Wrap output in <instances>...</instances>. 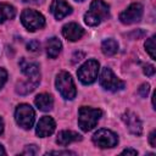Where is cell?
<instances>
[{"mask_svg": "<svg viewBox=\"0 0 156 156\" xmlns=\"http://www.w3.org/2000/svg\"><path fill=\"white\" fill-rule=\"evenodd\" d=\"M24 2H28V4H34V5H38V4H41L44 0H23Z\"/></svg>", "mask_w": 156, "mask_h": 156, "instance_id": "30", "label": "cell"}, {"mask_svg": "<svg viewBox=\"0 0 156 156\" xmlns=\"http://www.w3.org/2000/svg\"><path fill=\"white\" fill-rule=\"evenodd\" d=\"M102 112L99 108L82 106L78 111V124L83 132L91 130L99 122Z\"/></svg>", "mask_w": 156, "mask_h": 156, "instance_id": "2", "label": "cell"}, {"mask_svg": "<svg viewBox=\"0 0 156 156\" xmlns=\"http://www.w3.org/2000/svg\"><path fill=\"white\" fill-rule=\"evenodd\" d=\"M38 84H39V82L27 79L26 82H22V83H20V84H17V87H16V91H17L18 94L26 95V94H28V93L33 91Z\"/></svg>", "mask_w": 156, "mask_h": 156, "instance_id": "20", "label": "cell"}, {"mask_svg": "<svg viewBox=\"0 0 156 156\" xmlns=\"http://www.w3.org/2000/svg\"><path fill=\"white\" fill-rule=\"evenodd\" d=\"M144 73H145L146 76H149V77H152V76L155 74V67H154L152 65H146V66L144 67Z\"/></svg>", "mask_w": 156, "mask_h": 156, "instance_id": "26", "label": "cell"}, {"mask_svg": "<svg viewBox=\"0 0 156 156\" xmlns=\"http://www.w3.org/2000/svg\"><path fill=\"white\" fill-rule=\"evenodd\" d=\"M50 11L56 20H62L72 12V7L66 2V0H52L50 5Z\"/></svg>", "mask_w": 156, "mask_h": 156, "instance_id": "13", "label": "cell"}, {"mask_svg": "<svg viewBox=\"0 0 156 156\" xmlns=\"http://www.w3.org/2000/svg\"><path fill=\"white\" fill-rule=\"evenodd\" d=\"M6 80H7V72L4 68L0 67V89L4 87V84L6 83Z\"/></svg>", "mask_w": 156, "mask_h": 156, "instance_id": "25", "label": "cell"}, {"mask_svg": "<svg viewBox=\"0 0 156 156\" xmlns=\"http://www.w3.org/2000/svg\"><path fill=\"white\" fill-rule=\"evenodd\" d=\"M15 15H16V10L12 5L6 4V2H0V23L12 20Z\"/></svg>", "mask_w": 156, "mask_h": 156, "instance_id": "18", "label": "cell"}, {"mask_svg": "<svg viewBox=\"0 0 156 156\" xmlns=\"http://www.w3.org/2000/svg\"><path fill=\"white\" fill-rule=\"evenodd\" d=\"M20 68L28 77V79L40 82V72H39V65L38 63L27 61L26 58H21L20 60Z\"/></svg>", "mask_w": 156, "mask_h": 156, "instance_id": "11", "label": "cell"}, {"mask_svg": "<svg viewBox=\"0 0 156 156\" xmlns=\"http://www.w3.org/2000/svg\"><path fill=\"white\" fill-rule=\"evenodd\" d=\"M93 143L101 149H108L117 145L118 136L110 129H99L93 135Z\"/></svg>", "mask_w": 156, "mask_h": 156, "instance_id": "8", "label": "cell"}, {"mask_svg": "<svg viewBox=\"0 0 156 156\" xmlns=\"http://www.w3.org/2000/svg\"><path fill=\"white\" fill-rule=\"evenodd\" d=\"M15 119L20 127L23 129H30L34 124L35 112L33 107L28 104H20L15 111Z\"/></svg>", "mask_w": 156, "mask_h": 156, "instance_id": "4", "label": "cell"}, {"mask_svg": "<svg viewBox=\"0 0 156 156\" xmlns=\"http://www.w3.org/2000/svg\"><path fill=\"white\" fill-rule=\"evenodd\" d=\"M55 85H56V89L58 90V93L66 100H72L77 94L76 85H74V82H73L71 74L65 72V71L60 72L56 76Z\"/></svg>", "mask_w": 156, "mask_h": 156, "instance_id": "3", "label": "cell"}, {"mask_svg": "<svg viewBox=\"0 0 156 156\" xmlns=\"http://www.w3.org/2000/svg\"><path fill=\"white\" fill-rule=\"evenodd\" d=\"M35 154H38L37 145H27L22 151V155H35Z\"/></svg>", "mask_w": 156, "mask_h": 156, "instance_id": "22", "label": "cell"}, {"mask_svg": "<svg viewBox=\"0 0 156 156\" xmlns=\"http://www.w3.org/2000/svg\"><path fill=\"white\" fill-rule=\"evenodd\" d=\"M76 1H83V0H76Z\"/></svg>", "mask_w": 156, "mask_h": 156, "instance_id": "33", "label": "cell"}, {"mask_svg": "<svg viewBox=\"0 0 156 156\" xmlns=\"http://www.w3.org/2000/svg\"><path fill=\"white\" fill-rule=\"evenodd\" d=\"M149 90H150V85H149L147 83H144V84H141L140 88L138 89V93H139V95H140L141 98H146L147 94H149Z\"/></svg>", "mask_w": 156, "mask_h": 156, "instance_id": "23", "label": "cell"}, {"mask_svg": "<svg viewBox=\"0 0 156 156\" xmlns=\"http://www.w3.org/2000/svg\"><path fill=\"white\" fill-rule=\"evenodd\" d=\"M143 5L139 2H134L130 4L123 12H121L119 15V21L124 24H132L135 23L138 21H140L141 16H143Z\"/></svg>", "mask_w": 156, "mask_h": 156, "instance_id": "9", "label": "cell"}, {"mask_svg": "<svg viewBox=\"0 0 156 156\" xmlns=\"http://www.w3.org/2000/svg\"><path fill=\"white\" fill-rule=\"evenodd\" d=\"M55 121L49 117V116H44L39 119L38 124H37V129H35V133L40 138H45V136H49L54 133L55 130Z\"/></svg>", "mask_w": 156, "mask_h": 156, "instance_id": "12", "label": "cell"}, {"mask_svg": "<svg viewBox=\"0 0 156 156\" xmlns=\"http://www.w3.org/2000/svg\"><path fill=\"white\" fill-rule=\"evenodd\" d=\"M101 50H102V52H104L105 55L112 56V55H115V54L117 52V50H118V44H117V41H116L115 39H111V38L105 39V40L102 41V44H101Z\"/></svg>", "mask_w": 156, "mask_h": 156, "instance_id": "19", "label": "cell"}, {"mask_svg": "<svg viewBox=\"0 0 156 156\" xmlns=\"http://www.w3.org/2000/svg\"><path fill=\"white\" fill-rule=\"evenodd\" d=\"M122 154L123 155H138V151L136 150H134V149H126V150H123L122 151Z\"/></svg>", "mask_w": 156, "mask_h": 156, "instance_id": "29", "label": "cell"}, {"mask_svg": "<svg viewBox=\"0 0 156 156\" xmlns=\"http://www.w3.org/2000/svg\"><path fill=\"white\" fill-rule=\"evenodd\" d=\"M99 83L105 90H108V91H118L124 88V82L121 80L108 67L102 68L99 78Z\"/></svg>", "mask_w": 156, "mask_h": 156, "instance_id": "7", "label": "cell"}, {"mask_svg": "<svg viewBox=\"0 0 156 156\" xmlns=\"http://www.w3.org/2000/svg\"><path fill=\"white\" fill-rule=\"evenodd\" d=\"M0 155H6V151H5V149L2 147L1 144H0Z\"/></svg>", "mask_w": 156, "mask_h": 156, "instance_id": "32", "label": "cell"}, {"mask_svg": "<svg viewBox=\"0 0 156 156\" xmlns=\"http://www.w3.org/2000/svg\"><path fill=\"white\" fill-rule=\"evenodd\" d=\"M155 139H156V130H152V132L150 133V135H149V143H150V145H151L152 147H156V141H155Z\"/></svg>", "mask_w": 156, "mask_h": 156, "instance_id": "27", "label": "cell"}, {"mask_svg": "<svg viewBox=\"0 0 156 156\" xmlns=\"http://www.w3.org/2000/svg\"><path fill=\"white\" fill-rule=\"evenodd\" d=\"M21 22L22 24L29 30L34 32L38 29H41L45 26V18L41 13H39L35 10L26 9L21 13Z\"/></svg>", "mask_w": 156, "mask_h": 156, "instance_id": "5", "label": "cell"}, {"mask_svg": "<svg viewBox=\"0 0 156 156\" xmlns=\"http://www.w3.org/2000/svg\"><path fill=\"white\" fill-rule=\"evenodd\" d=\"M4 132V121H2V118L0 117V134Z\"/></svg>", "mask_w": 156, "mask_h": 156, "instance_id": "31", "label": "cell"}, {"mask_svg": "<svg viewBox=\"0 0 156 156\" xmlns=\"http://www.w3.org/2000/svg\"><path fill=\"white\" fill-rule=\"evenodd\" d=\"M99 62L96 60H88L77 71V76L83 84H91L96 80L99 73Z\"/></svg>", "mask_w": 156, "mask_h": 156, "instance_id": "6", "label": "cell"}, {"mask_svg": "<svg viewBox=\"0 0 156 156\" xmlns=\"http://www.w3.org/2000/svg\"><path fill=\"white\" fill-rule=\"evenodd\" d=\"M122 119L124 124L127 126L128 130L134 135H141L143 133V123L139 118V116L132 111H127L123 113Z\"/></svg>", "mask_w": 156, "mask_h": 156, "instance_id": "10", "label": "cell"}, {"mask_svg": "<svg viewBox=\"0 0 156 156\" xmlns=\"http://www.w3.org/2000/svg\"><path fill=\"white\" fill-rule=\"evenodd\" d=\"M145 49H146V51L149 52L150 57H151L152 60H156V55H155V37L149 38V39L145 41Z\"/></svg>", "mask_w": 156, "mask_h": 156, "instance_id": "21", "label": "cell"}, {"mask_svg": "<svg viewBox=\"0 0 156 156\" xmlns=\"http://www.w3.org/2000/svg\"><path fill=\"white\" fill-rule=\"evenodd\" d=\"M34 104H35V106H37L40 111L48 112V111H50V110L52 108V106H54V99H52V96H51L50 94L43 93V94L37 95V98H35V100H34Z\"/></svg>", "mask_w": 156, "mask_h": 156, "instance_id": "16", "label": "cell"}, {"mask_svg": "<svg viewBox=\"0 0 156 156\" xmlns=\"http://www.w3.org/2000/svg\"><path fill=\"white\" fill-rule=\"evenodd\" d=\"M45 155H74L73 151H50V152H46Z\"/></svg>", "mask_w": 156, "mask_h": 156, "instance_id": "28", "label": "cell"}, {"mask_svg": "<svg viewBox=\"0 0 156 156\" xmlns=\"http://www.w3.org/2000/svg\"><path fill=\"white\" fill-rule=\"evenodd\" d=\"M110 17V7L102 0H94L90 4L88 12L84 15V21L88 26H98Z\"/></svg>", "mask_w": 156, "mask_h": 156, "instance_id": "1", "label": "cell"}, {"mask_svg": "<svg viewBox=\"0 0 156 156\" xmlns=\"http://www.w3.org/2000/svg\"><path fill=\"white\" fill-rule=\"evenodd\" d=\"M78 140H82V136L76 133V132H72V130H61L57 135V139H56V143L61 146H66L73 141H78Z\"/></svg>", "mask_w": 156, "mask_h": 156, "instance_id": "15", "label": "cell"}, {"mask_svg": "<svg viewBox=\"0 0 156 156\" xmlns=\"http://www.w3.org/2000/svg\"><path fill=\"white\" fill-rule=\"evenodd\" d=\"M83 34H84V29L79 24L73 23V22L65 24L63 28H62V35L67 40H69V41H77V40H79L83 37Z\"/></svg>", "mask_w": 156, "mask_h": 156, "instance_id": "14", "label": "cell"}, {"mask_svg": "<svg viewBox=\"0 0 156 156\" xmlns=\"http://www.w3.org/2000/svg\"><path fill=\"white\" fill-rule=\"evenodd\" d=\"M61 49H62V44H61V41L56 37L50 38L46 41V54H48V56L50 58L57 57L60 51H61Z\"/></svg>", "mask_w": 156, "mask_h": 156, "instance_id": "17", "label": "cell"}, {"mask_svg": "<svg viewBox=\"0 0 156 156\" xmlns=\"http://www.w3.org/2000/svg\"><path fill=\"white\" fill-rule=\"evenodd\" d=\"M27 49L29 50V51H39L40 50V44H39V41H37V40H32V41H29L28 44H27Z\"/></svg>", "mask_w": 156, "mask_h": 156, "instance_id": "24", "label": "cell"}]
</instances>
